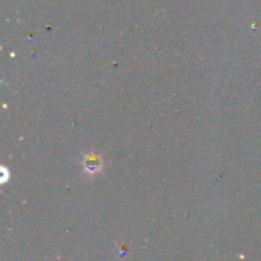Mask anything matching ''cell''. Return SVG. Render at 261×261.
Returning a JSON list of instances; mask_svg holds the SVG:
<instances>
[{
	"label": "cell",
	"mask_w": 261,
	"mask_h": 261,
	"mask_svg": "<svg viewBox=\"0 0 261 261\" xmlns=\"http://www.w3.org/2000/svg\"><path fill=\"white\" fill-rule=\"evenodd\" d=\"M83 166L84 168H86L87 172L94 173L97 172V171H99L102 163H101V160H99L98 157H96V155H87V157L84 158Z\"/></svg>",
	"instance_id": "cell-1"
}]
</instances>
